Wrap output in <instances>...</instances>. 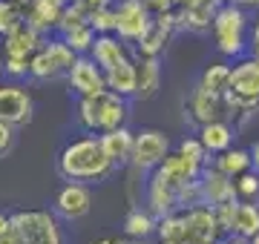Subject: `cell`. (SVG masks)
Here are the masks:
<instances>
[{
    "mask_svg": "<svg viewBox=\"0 0 259 244\" xmlns=\"http://www.w3.org/2000/svg\"><path fill=\"white\" fill-rule=\"evenodd\" d=\"M250 155H253V167H259V141L253 144V150H250Z\"/></svg>",
    "mask_w": 259,
    "mask_h": 244,
    "instance_id": "obj_43",
    "label": "cell"
},
{
    "mask_svg": "<svg viewBox=\"0 0 259 244\" xmlns=\"http://www.w3.org/2000/svg\"><path fill=\"white\" fill-rule=\"evenodd\" d=\"M182 230H179L176 244H216L219 241V221H216V210L210 204H193L182 207Z\"/></svg>",
    "mask_w": 259,
    "mask_h": 244,
    "instance_id": "obj_3",
    "label": "cell"
},
{
    "mask_svg": "<svg viewBox=\"0 0 259 244\" xmlns=\"http://www.w3.org/2000/svg\"><path fill=\"white\" fill-rule=\"evenodd\" d=\"M44 32H37L32 23H20L18 29H12L9 35L3 38V55H20V57H32L37 49L44 46Z\"/></svg>",
    "mask_w": 259,
    "mask_h": 244,
    "instance_id": "obj_17",
    "label": "cell"
},
{
    "mask_svg": "<svg viewBox=\"0 0 259 244\" xmlns=\"http://www.w3.org/2000/svg\"><path fill=\"white\" fill-rule=\"evenodd\" d=\"M3 69L9 75H26L32 69V57H20V55H3Z\"/></svg>",
    "mask_w": 259,
    "mask_h": 244,
    "instance_id": "obj_36",
    "label": "cell"
},
{
    "mask_svg": "<svg viewBox=\"0 0 259 244\" xmlns=\"http://www.w3.org/2000/svg\"><path fill=\"white\" fill-rule=\"evenodd\" d=\"M93 207V198H90V190L83 184H66L55 198V213L66 221H75V218H83Z\"/></svg>",
    "mask_w": 259,
    "mask_h": 244,
    "instance_id": "obj_15",
    "label": "cell"
},
{
    "mask_svg": "<svg viewBox=\"0 0 259 244\" xmlns=\"http://www.w3.org/2000/svg\"><path fill=\"white\" fill-rule=\"evenodd\" d=\"M69 6V0H29L26 3V23L37 29V32H49L58 29V20Z\"/></svg>",
    "mask_w": 259,
    "mask_h": 244,
    "instance_id": "obj_18",
    "label": "cell"
},
{
    "mask_svg": "<svg viewBox=\"0 0 259 244\" xmlns=\"http://www.w3.org/2000/svg\"><path fill=\"white\" fill-rule=\"evenodd\" d=\"M182 26L179 23V12L176 9H164L156 12L153 20H150V29L144 32V38L139 40V55H153L158 57V52L167 46V40L173 35V29Z\"/></svg>",
    "mask_w": 259,
    "mask_h": 244,
    "instance_id": "obj_10",
    "label": "cell"
},
{
    "mask_svg": "<svg viewBox=\"0 0 259 244\" xmlns=\"http://www.w3.org/2000/svg\"><path fill=\"white\" fill-rule=\"evenodd\" d=\"M158 172H161L170 184H176V187L182 190L187 181H196L202 175V164H196V161H190L187 155L176 152V155H167V158L158 164Z\"/></svg>",
    "mask_w": 259,
    "mask_h": 244,
    "instance_id": "obj_19",
    "label": "cell"
},
{
    "mask_svg": "<svg viewBox=\"0 0 259 244\" xmlns=\"http://www.w3.org/2000/svg\"><path fill=\"white\" fill-rule=\"evenodd\" d=\"M112 158L104 152L101 138L72 141L58 158V172L66 181H98L112 172Z\"/></svg>",
    "mask_w": 259,
    "mask_h": 244,
    "instance_id": "obj_1",
    "label": "cell"
},
{
    "mask_svg": "<svg viewBox=\"0 0 259 244\" xmlns=\"http://www.w3.org/2000/svg\"><path fill=\"white\" fill-rule=\"evenodd\" d=\"M233 233L245 235V238H253L259 233V210L253 204H239L236 210V224H233Z\"/></svg>",
    "mask_w": 259,
    "mask_h": 244,
    "instance_id": "obj_28",
    "label": "cell"
},
{
    "mask_svg": "<svg viewBox=\"0 0 259 244\" xmlns=\"http://www.w3.org/2000/svg\"><path fill=\"white\" fill-rule=\"evenodd\" d=\"M0 121L9 127L32 121V98L20 86H0Z\"/></svg>",
    "mask_w": 259,
    "mask_h": 244,
    "instance_id": "obj_13",
    "label": "cell"
},
{
    "mask_svg": "<svg viewBox=\"0 0 259 244\" xmlns=\"http://www.w3.org/2000/svg\"><path fill=\"white\" fill-rule=\"evenodd\" d=\"M213 35L219 43V52L225 55H239L242 40H245V15L236 9V3L222 6L216 20H213Z\"/></svg>",
    "mask_w": 259,
    "mask_h": 244,
    "instance_id": "obj_8",
    "label": "cell"
},
{
    "mask_svg": "<svg viewBox=\"0 0 259 244\" xmlns=\"http://www.w3.org/2000/svg\"><path fill=\"white\" fill-rule=\"evenodd\" d=\"M216 221H219V230L222 233H231L233 235V224H236V210H239V198L233 201H225V204H216Z\"/></svg>",
    "mask_w": 259,
    "mask_h": 244,
    "instance_id": "obj_32",
    "label": "cell"
},
{
    "mask_svg": "<svg viewBox=\"0 0 259 244\" xmlns=\"http://www.w3.org/2000/svg\"><path fill=\"white\" fill-rule=\"evenodd\" d=\"M219 0H199L193 6H179V23L187 26L190 32H204L219 15Z\"/></svg>",
    "mask_w": 259,
    "mask_h": 244,
    "instance_id": "obj_20",
    "label": "cell"
},
{
    "mask_svg": "<svg viewBox=\"0 0 259 244\" xmlns=\"http://www.w3.org/2000/svg\"><path fill=\"white\" fill-rule=\"evenodd\" d=\"M233 112L256 109L259 106V57L245 60L236 69H231V86L225 92Z\"/></svg>",
    "mask_w": 259,
    "mask_h": 244,
    "instance_id": "obj_4",
    "label": "cell"
},
{
    "mask_svg": "<svg viewBox=\"0 0 259 244\" xmlns=\"http://www.w3.org/2000/svg\"><path fill=\"white\" fill-rule=\"evenodd\" d=\"M156 221H153V216L150 213H141V210H133L127 216V221H124V233L130 235V238H147L153 230H156Z\"/></svg>",
    "mask_w": 259,
    "mask_h": 244,
    "instance_id": "obj_29",
    "label": "cell"
},
{
    "mask_svg": "<svg viewBox=\"0 0 259 244\" xmlns=\"http://www.w3.org/2000/svg\"><path fill=\"white\" fill-rule=\"evenodd\" d=\"M199 184H202V201H204V204H210V207L225 204V201H233V198H239L233 175L222 172L219 167L202 169V175H199Z\"/></svg>",
    "mask_w": 259,
    "mask_h": 244,
    "instance_id": "obj_12",
    "label": "cell"
},
{
    "mask_svg": "<svg viewBox=\"0 0 259 244\" xmlns=\"http://www.w3.org/2000/svg\"><path fill=\"white\" fill-rule=\"evenodd\" d=\"M158 235H161V241H179V230H182V216L176 213H170V216L158 218Z\"/></svg>",
    "mask_w": 259,
    "mask_h": 244,
    "instance_id": "obj_33",
    "label": "cell"
},
{
    "mask_svg": "<svg viewBox=\"0 0 259 244\" xmlns=\"http://www.w3.org/2000/svg\"><path fill=\"white\" fill-rule=\"evenodd\" d=\"M90 23L95 26V32H101V35H110V32H115V9L112 6H107V9H98L90 18Z\"/></svg>",
    "mask_w": 259,
    "mask_h": 244,
    "instance_id": "obj_34",
    "label": "cell"
},
{
    "mask_svg": "<svg viewBox=\"0 0 259 244\" xmlns=\"http://www.w3.org/2000/svg\"><path fill=\"white\" fill-rule=\"evenodd\" d=\"M170 152V141L164 132L158 130H144L141 135H136V147H133V167L136 169H150L158 167Z\"/></svg>",
    "mask_w": 259,
    "mask_h": 244,
    "instance_id": "obj_9",
    "label": "cell"
},
{
    "mask_svg": "<svg viewBox=\"0 0 259 244\" xmlns=\"http://www.w3.org/2000/svg\"><path fill=\"white\" fill-rule=\"evenodd\" d=\"M233 3H253V6H259V0H233Z\"/></svg>",
    "mask_w": 259,
    "mask_h": 244,
    "instance_id": "obj_46",
    "label": "cell"
},
{
    "mask_svg": "<svg viewBox=\"0 0 259 244\" xmlns=\"http://www.w3.org/2000/svg\"><path fill=\"white\" fill-rule=\"evenodd\" d=\"M253 52H256V57H259V26L253 29Z\"/></svg>",
    "mask_w": 259,
    "mask_h": 244,
    "instance_id": "obj_44",
    "label": "cell"
},
{
    "mask_svg": "<svg viewBox=\"0 0 259 244\" xmlns=\"http://www.w3.org/2000/svg\"><path fill=\"white\" fill-rule=\"evenodd\" d=\"M250 244H259V233H256V235H253V238H250Z\"/></svg>",
    "mask_w": 259,
    "mask_h": 244,
    "instance_id": "obj_47",
    "label": "cell"
},
{
    "mask_svg": "<svg viewBox=\"0 0 259 244\" xmlns=\"http://www.w3.org/2000/svg\"><path fill=\"white\" fill-rule=\"evenodd\" d=\"M69 3H75L78 9H83L90 18H93L98 9H107V6H110V0H69Z\"/></svg>",
    "mask_w": 259,
    "mask_h": 244,
    "instance_id": "obj_38",
    "label": "cell"
},
{
    "mask_svg": "<svg viewBox=\"0 0 259 244\" xmlns=\"http://www.w3.org/2000/svg\"><path fill=\"white\" fill-rule=\"evenodd\" d=\"M202 144L207 147V152H225L231 147V127L225 121H210V124H202Z\"/></svg>",
    "mask_w": 259,
    "mask_h": 244,
    "instance_id": "obj_25",
    "label": "cell"
},
{
    "mask_svg": "<svg viewBox=\"0 0 259 244\" xmlns=\"http://www.w3.org/2000/svg\"><path fill=\"white\" fill-rule=\"evenodd\" d=\"M179 152L182 155H187L190 161H196V164H204V155H207V147L202 144V138L196 141V138H187V141H182V147H179Z\"/></svg>",
    "mask_w": 259,
    "mask_h": 244,
    "instance_id": "obj_35",
    "label": "cell"
},
{
    "mask_svg": "<svg viewBox=\"0 0 259 244\" xmlns=\"http://www.w3.org/2000/svg\"><path fill=\"white\" fill-rule=\"evenodd\" d=\"M18 3H23V6H26V3H29V0H18Z\"/></svg>",
    "mask_w": 259,
    "mask_h": 244,
    "instance_id": "obj_48",
    "label": "cell"
},
{
    "mask_svg": "<svg viewBox=\"0 0 259 244\" xmlns=\"http://www.w3.org/2000/svg\"><path fill=\"white\" fill-rule=\"evenodd\" d=\"M161 244H176V241H161Z\"/></svg>",
    "mask_w": 259,
    "mask_h": 244,
    "instance_id": "obj_49",
    "label": "cell"
},
{
    "mask_svg": "<svg viewBox=\"0 0 259 244\" xmlns=\"http://www.w3.org/2000/svg\"><path fill=\"white\" fill-rule=\"evenodd\" d=\"M153 12H164V9H173V6H179V0H144Z\"/></svg>",
    "mask_w": 259,
    "mask_h": 244,
    "instance_id": "obj_40",
    "label": "cell"
},
{
    "mask_svg": "<svg viewBox=\"0 0 259 244\" xmlns=\"http://www.w3.org/2000/svg\"><path fill=\"white\" fill-rule=\"evenodd\" d=\"M26 20V6L18 0H0V38H6L12 29Z\"/></svg>",
    "mask_w": 259,
    "mask_h": 244,
    "instance_id": "obj_26",
    "label": "cell"
},
{
    "mask_svg": "<svg viewBox=\"0 0 259 244\" xmlns=\"http://www.w3.org/2000/svg\"><path fill=\"white\" fill-rule=\"evenodd\" d=\"M150 6L144 0H121L115 6V35L124 43H136L144 38V32L150 29Z\"/></svg>",
    "mask_w": 259,
    "mask_h": 244,
    "instance_id": "obj_7",
    "label": "cell"
},
{
    "mask_svg": "<svg viewBox=\"0 0 259 244\" xmlns=\"http://www.w3.org/2000/svg\"><path fill=\"white\" fill-rule=\"evenodd\" d=\"M136 69H139V89H136V98L147 101L158 92V81H161V66H158V57L153 55H139L136 57Z\"/></svg>",
    "mask_w": 259,
    "mask_h": 244,
    "instance_id": "obj_23",
    "label": "cell"
},
{
    "mask_svg": "<svg viewBox=\"0 0 259 244\" xmlns=\"http://www.w3.org/2000/svg\"><path fill=\"white\" fill-rule=\"evenodd\" d=\"M6 227H9V216H3V213H0V233H3Z\"/></svg>",
    "mask_w": 259,
    "mask_h": 244,
    "instance_id": "obj_45",
    "label": "cell"
},
{
    "mask_svg": "<svg viewBox=\"0 0 259 244\" xmlns=\"http://www.w3.org/2000/svg\"><path fill=\"white\" fill-rule=\"evenodd\" d=\"M199 86H202V89H207V92L225 95V92H228V86H231V69H228V66H222V64L207 66Z\"/></svg>",
    "mask_w": 259,
    "mask_h": 244,
    "instance_id": "obj_27",
    "label": "cell"
},
{
    "mask_svg": "<svg viewBox=\"0 0 259 244\" xmlns=\"http://www.w3.org/2000/svg\"><path fill=\"white\" fill-rule=\"evenodd\" d=\"M78 60V52H75L66 40H49L32 55V69L29 75L35 78H58L61 72H69L72 64Z\"/></svg>",
    "mask_w": 259,
    "mask_h": 244,
    "instance_id": "obj_6",
    "label": "cell"
},
{
    "mask_svg": "<svg viewBox=\"0 0 259 244\" xmlns=\"http://www.w3.org/2000/svg\"><path fill=\"white\" fill-rule=\"evenodd\" d=\"M147 204L153 210V216H158V218H164V216H170V213L179 210V187L170 184L158 169H156V175H153V181H150Z\"/></svg>",
    "mask_w": 259,
    "mask_h": 244,
    "instance_id": "obj_16",
    "label": "cell"
},
{
    "mask_svg": "<svg viewBox=\"0 0 259 244\" xmlns=\"http://www.w3.org/2000/svg\"><path fill=\"white\" fill-rule=\"evenodd\" d=\"M90 52H93V57L98 60V66H101L104 72H107V69H112L121 57H127V55H124V40L112 38V32H110V35L95 38V43H93V49H90Z\"/></svg>",
    "mask_w": 259,
    "mask_h": 244,
    "instance_id": "obj_24",
    "label": "cell"
},
{
    "mask_svg": "<svg viewBox=\"0 0 259 244\" xmlns=\"http://www.w3.org/2000/svg\"><path fill=\"white\" fill-rule=\"evenodd\" d=\"M95 244H130V241H124V238H101V241H95Z\"/></svg>",
    "mask_w": 259,
    "mask_h": 244,
    "instance_id": "obj_42",
    "label": "cell"
},
{
    "mask_svg": "<svg viewBox=\"0 0 259 244\" xmlns=\"http://www.w3.org/2000/svg\"><path fill=\"white\" fill-rule=\"evenodd\" d=\"M101 138V147L104 152L112 158V164H124V161L133 158V147H136V135H130L124 127H118V130H107L104 135H98Z\"/></svg>",
    "mask_w": 259,
    "mask_h": 244,
    "instance_id": "obj_22",
    "label": "cell"
},
{
    "mask_svg": "<svg viewBox=\"0 0 259 244\" xmlns=\"http://www.w3.org/2000/svg\"><path fill=\"white\" fill-rule=\"evenodd\" d=\"M69 84L83 98V95H95V92H101V89H107V75H104V69L98 66L95 57L78 55V60L69 69Z\"/></svg>",
    "mask_w": 259,
    "mask_h": 244,
    "instance_id": "obj_11",
    "label": "cell"
},
{
    "mask_svg": "<svg viewBox=\"0 0 259 244\" xmlns=\"http://www.w3.org/2000/svg\"><path fill=\"white\" fill-rule=\"evenodd\" d=\"M9 147H12V127L0 121V155L9 150Z\"/></svg>",
    "mask_w": 259,
    "mask_h": 244,
    "instance_id": "obj_39",
    "label": "cell"
},
{
    "mask_svg": "<svg viewBox=\"0 0 259 244\" xmlns=\"http://www.w3.org/2000/svg\"><path fill=\"white\" fill-rule=\"evenodd\" d=\"M236 193H239L242 198L259 196V178H256V175H250V172H242V175H236Z\"/></svg>",
    "mask_w": 259,
    "mask_h": 244,
    "instance_id": "obj_37",
    "label": "cell"
},
{
    "mask_svg": "<svg viewBox=\"0 0 259 244\" xmlns=\"http://www.w3.org/2000/svg\"><path fill=\"white\" fill-rule=\"evenodd\" d=\"M190 112L199 124H210V121H222V115H231V103L228 98L219 92H207V89H196L193 98H190ZM236 115V112H233Z\"/></svg>",
    "mask_w": 259,
    "mask_h": 244,
    "instance_id": "obj_14",
    "label": "cell"
},
{
    "mask_svg": "<svg viewBox=\"0 0 259 244\" xmlns=\"http://www.w3.org/2000/svg\"><path fill=\"white\" fill-rule=\"evenodd\" d=\"M104 75H107V86L112 92L124 95V98L136 95V89H139V69H136V60H130V57H121L118 64L107 69Z\"/></svg>",
    "mask_w": 259,
    "mask_h": 244,
    "instance_id": "obj_21",
    "label": "cell"
},
{
    "mask_svg": "<svg viewBox=\"0 0 259 244\" xmlns=\"http://www.w3.org/2000/svg\"><path fill=\"white\" fill-rule=\"evenodd\" d=\"M64 40L75 49V52H78V55H81V52H90V49H93V43H95V26H93V23H83V26L72 29V32H66Z\"/></svg>",
    "mask_w": 259,
    "mask_h": 244,
    "instance_id": "obj_31",
    "label": "cell"
},
{
    "mask_svg": "<svg viewBox=\"0 0 259 244\" xmlns=\"http://www.w3.org/2000/svg\"><path fill=\"white\" fill-rule=\"evenodd\" d=\"M253 164V155L245 150H233V152H225L222 158L216 161V167L228 172V175H242V172H248V167Z\"/></svg>",
    "mask_w": 259,
    "mask_h": 244,
    "instance_id": "obj_30",
    "label": "cell"
},
{
    "mask_svg": "<svg viewBox=\"0 0 259 244\" xmlns=\"http://www.w3.org/2000/svg\"><path fill=\"white\" fill-rule=\"evenodd\" d=\"M0 244H20V241H18V235H15V230H12V221H9V227L0 233Z\"/></svg>",
    "mask_w": 259,
    "mask_h": 244,
    "instance_id": "obj_41",
    "label": "cell"
},
{
    "mask_svg": "<svg viewBox=\"0 0 259 244\" xmlns=\"http://www.w3.org/2000/svg\"><path fill=\"white\" fill-rule=\"evenodd\" d=\"M9 221L20 244H61V230L49 213L23 210V213L9 216Z\"/></svg>",
    "mask_w": 259,
    "mask_h": 244,
    "instance_id": "obj_5",
    "label": "cell"
},
{
    "mask_svg": "<svg viewBox=\"0 0 259 244\" xmlns=\"http://www.w3.org/2000/svg\"><path fill=\"white\" fill-rule=\"evenodd\" d=\"M78 115H81V124L87 130H98V132L118 130L124 124V115H127V103H124V95L112 92L107 86L95 95H83Z\"/></svg>",
    "mask_w": 259,
    "mask_h": 244,
    "instance_id": "obj_2",
    "label": "cell"
},
{
    "mask_svg": "<svg viewBox=\"0 0 259 244\" xmlns=\"http://www.w3.org/2000/svg\"><path fill=\"white\" fill-rule=\"evenodd\" d=\"M136 244H144V241H141V238H139V241H136Z\"/></svg>",
    "mask_w": 259,
    "mask_h": 244,
    "instance_id": "obj_50",
    "label": "cell"
}]
</instances>
